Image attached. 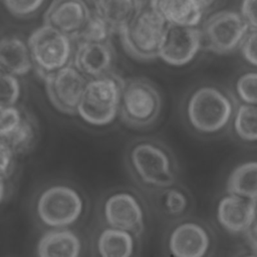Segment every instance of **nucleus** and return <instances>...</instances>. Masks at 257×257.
Returning a JSON list of instances; mask_svg holds the SVG:
<instances>
[{"label":"nucleus","mask_w":257,"mask_h":257,"mask_svg":"<svg viewBox=\"0 0 257 257\" xmlns=\"http://www.w3.org/2000/svg\"><path fill=\"white\" fill-rule=\"evenodd\" d=\"M123 79L114 72L88 79L77 114L88 124L103 126L119 113Z\"/></svg>","instance_id":"obj_1"},{"label":"nucleus","mask_w":257,"mask_h":257,"mask_svg":"<svg viewBox=\"0 0 257 257\" xmlns=\"http://www.w3.org/2000/svg\"><path fill=\"white\" fill-rule=\"evenodd\" d=\"M27 43L34 70L42 79L72 62L73 39L48 24L34 29Z\"/></svg>","instance_id":"obj_2"},{"label":"nucleus","mask_w":257,"mask_h":257,"mask_svg":"<svg viewBox=\"0 0 257 257\" xmlns=\"http://www.w3.org/2000/svg\"><path fill=\"white\" fill-rule=\"evenodd\" d=\"M233 114L230 98L219 88L201 86L188 98L186 115L190 125L202 134H213L223 130Z\"/></svg>","instance_id":"obj_3"},{"label":"nucleus","mask_w":257,"mask_h":257,"mask_svg":"<svg viewBox=\"0 0 257 257\" xmlns=\"http://www.w3.org/2000/svg\"><path fill=\"white\" fill-rule=\"evenodd\" d=\"M166 27L165 20L147 4L118 36L126 54L140 61H150L158 58Z\"/></svg>","instance_id":"obj_4"},{"label":"nucleus","mask_w":257,"mask_h":257,"mask_svg":"<svg viewBox=\"0 0 257 257\" xmlns=\"http://www.w3.org/2000/svg\"><path fill=\"white\" fill-rule=\"evenodd\" d=\"M161 108L160 92L151 81L140 77L123 79L119 115L126 124L148 126L158 119Z\"/></svg>","instance_id":"obj_5"},{"label":"nucleus","mask_w":257,"mask_h":257,"mask_svg":"<svg viewBox=\"0 0 257 257\" xmlns=\"http://www.w3.org/2000/svg\"><path fill=\"white\" fill-rule=\"evenodd\" d=\"M130 165L138 179L153 188H169L176 182L175 165L169 153L153 142L137 143L130 151Z\"/></svg>","instance_id":"obj_6"},{"label":"nucleus","mask_w":257,"mask_h":257,"mask_svg":"<svg viewBox=\"0 0 257 257\" xmlns=\"http://www.w3.org/2000/svg\"><path fill=\"white\" fill-rule=\"evenodd\" d=\"M83 211L79 193L65 185H54L45 189L36 202L40 221L53 229L66 228L74 224Z\"/></svg>","instance_id":"obj_7"},{"label":"nucleus","mask_w":257,"mask_h":257,"mask_svg":"<svg viewBox=\"0 0 257 257\" xmlns=\"http://www.w3.org/2000/svg\"><path fill=\"white\" fill-rule=\"evenodd\" d=\"M249 29L240 13L221 10L210 15L204 22V44L216 54H228L241 46Z\"/></svg>","instance_id":"obj_8"},{"label":"nucleus","mask_w":257,"mask_h":257,"mask_svg":"<svg viewBox=\"0 0 257 257\" xmlns=\"http://www.w3.org/2000/svg\"><path fill=\"white\" fill-rule=\"evenodd\" d=\"M43 81L47 97L57 110L66 114H77V107L88 78L72 62L47 75Z\"/></svg>","instance_id":"obj_9"},{"label":"nucleus","mask_w":257,"mask_h":257,"mask_svg":"<svg viewBox=\"0 0 257 257\" xmlns=\"http://www.w3.org/2000/svg\"><path fill=\"white\" fill-rule=\"evenodd\" d=\"M203 44V32L199 27L167 24L158 58L171 66H184L197 56Z\"/></svg>","instance_id":"obj_10"},{"label":"nucleus","mask_w":257,"mask_h":257,"mask_svg":"<svg viewBox=\"0 0 257 257\" xmlns=\"http://www.w3.org/2000/svg\"><path fill=\"white\" fill-rule=\"evenodd\" d=\"M103 216L109 227L140 235L144 230L145 213L139 200L128 192L110 195L103 205Z\"/></svg>","instance_id":"obj_11"},{"label":"nucleus","mask_w":257,"mask_h":257,"mask_svg":"<svg viewBox=\"0 0 257 257\" xmlns=\"http://www.w3.org/2000/svg\"><path fill=\"white\" fill-rule=\"evenodd\" d=\"M115 52L110 41L75 43L73 65L88 79L112 72Z\"/></svg>","instance_id":"obj_12"},{"label":"nucleus","mask_w":257,"mask_h":257,"mask_svg":"<svg viewBox=\"0 0 257 257\" xmlns=\"http://www.w3.org/2000/svg\"><path fill=\"white\" fill-rule=\"evenodd\" d=\"M216 216L226 231L246 233L257 220V201L229 194L219 201Z\"/></svg>","instance_id":"obj_13"},{"label":"nucleus","mask_w":257,"mask_h":257,"mask_svg":"<svg viewBox=\"0 0 257 257\" xmlns=\"http://www.w3.org/2000/svg\"><path fill=\"white\" fill-rule=\"evenodd\" d=\"M210 244L207 230L191 221L177 225L168 239V249L173 257H205Z\"/></svg>","instance_id":"obj_14"},{"label":"nucleus","mask_w":257,"mask_h":257,"mask_svg":"<svg viewBox=\"0 0 257 257\" xmlns=\"http://www.w3.org/2000/svg\"><path fill=\"white\" fill-rule=\"evenodd\" d=\"M92 10L86 0H53L44 13V23L72 37L88 20Z\"/></svg>","instance_id":"obj_15"},{"label":"nucleus","mask_w":257,"mask_h":257,"mask_svg":"<svg viewBox=\"0 0 257 257\" xmlns=\"http://www.w3.org/2000/svg\"><path fill=\"white\" fill-rule=\"evenodd\" d=\"M148 5L167 24L177 26L198 27L206 11L199 0H149Z\"/></svg>","instance_id":"obj_16"},{"label":"nucleus","mask_w":257,"mask_h":257,"mask_svg":"<svg viewBox=\"0 0 257 257\" xmlns=\"http://www.w3.org/2000/svg\"><path fill=\"white\" fill-rule=\"evenodd\" d=\"M144 0H96L93 10L108 24L112 33L118 34L142 11Z\"/></svg>","instance_id":"obj_17"},{"label":"nucleus","mask_w":257,"mask_h":257,"mask_svg":"<svg viewBox=\"0 0 257 257\" xmlns=\"http://www.w3.org/2000/svg\"><path fill=\"white\" fill-rule=\"evenodd\" d=\"M36 252L37 257H79L81 241L71 230L53 229L40 237Z\"/></svg>","instance_id":"obj_18"},{"label":"nucleus","mask_w":257,"mask_h":257,"mask_svg":"<svg viewBox=\"0 0 257 257\" xmlns=\"http://www.w3.org/2000/svg\"><path fill=\"white\" fill-rule=\"evenodd\" d=\"M1 70L22 76L34 69L28 43L18 36L3 37L0 42Z\"/></svg>","instance_id":"obj_19"},{"label":"nucleus","mask_w":257,"mask_h":257,"mask_svg":"<svg viewBox=\"0 0 257 257\" xmlns=\"http://www.w3.org/2000/svg\"><path fill=\"white\" fill-rule=\"evenodd\" d=\"M96 249L99 257H132L135 239L131 232L108 227L99 233Z\"/></svg>","instance_id":"obj_20"},{"label":"nucleus","mask_w":257,"mask_h":257,"mask_svg":"<svg viewBox=\"0 0 257 257\" xmlns=\"http://www.w3.org/2000/svg\"><path fill=\"white\" fill-rule=\"evenodd\" d=\"M227 192L257 201V161H249L235 167L227 180Z\"/></svg>","instance_id":"obj_21"},{"label":"nucleus","mask_w":257,"mask_h":257,"mask_svg":"<svg viewBox=\"0 0 257 257\" xmlns=\"http://www.w3.org/2000/svg\"><path fill=\"white\" fill-rule=\"evenodd\" d=\"M113 34L108 24L92 9V12L82 28L71 38L74 43H99L109 41Z\"/></svg>","instance_id":"obj_22"},{"label":"nucleus","mask_w":257,"mask_h":257,"mask_svg":"<svg viewBox=\"0 0 257 257\" xmlns=\"http://www.w3.org/2000/svg\"><path fill=\"white\" fill-rule=\"evenodd\" d=\"M234 130L236 135L246 142H257V105L241 104L234 115Z\"/></svg>","instance_id":"obj_23"},{"label":"nucleus","mask_w":257,"mask_h":257,"mask_svg":"<svg viewBox=\"0 0 257 257\" xmlns=\"http://www.w3.org/2000/svg\"><path fill=\"white\" fill-rule=\"evenodd\" d=\"M35 137V131L32 121L24 116L20 124L7 137L1 139V142L7 144L15 154L24 153L28 150Z\"/></svg>","instance_id":"obj_24"},{"label":"nucleus","mask_w":257,"mask_h":257,"mask_svg":"<svg viewBox=\"0 0 257 257\" xmlns=\"http://www.w3.org/2000/svg\"><path fill=\"white\" fill-rule=\"evenodd\" d=\"M0 106L15 105L21 94V85L16 75L1 70Z\"/></svg>","instance_id":"obj_25"},{"label":"nucleus","mask_w":257,"mask_h":257,"mask_svg":"<svg viewBox=\"0 0 257 257\" xmlns=\"http://www.w3.org/2000/svg\"><path fill=\"white\" fill-rule=\"evenodd\" d=\"M236 91L244 103L257 105V72H247L236 82Z\"/></svg>","instance_id":"obj_26"},{"label":"nucleus","mask_w":257,"mask_h":257,"mask_svg":"<svg viewBox=\"0 0 257 257\" xmlns=\"http://www.w3.org/2000/svg\"><path fill=\"white\" fill-rule=\"evenodd\" d=\"M163 206L169 215L180 216L188 207V199L180 189L168 188L164 194Z\"/></svg>","instance_id":"obj_27"},{"label":"nucleus","mask_w":257,"mask_h":257,"mask_svg":"<svg viewBox=\"0 0 257 257\" xmlns=\"http://www.w3.org/2000/svg\"><path fill=\"white\" fill-rule=\"evenodd\" d=\"M24 114L15 105L0 106V138L11 134L22 121Z\"/></svg>","instance_id":"obj_28"},{"label":"nucleus","mask_w":257,"mask_h":257,"mask_svg":"<svg viewBox=\"0 0 257 257\" xmlns=\"http://www.w3.org/2000/svg\"><path fill=\"white\" fill-rule=\"evenodd\" d=\"M46 0H2L5 8L15 17H28L35 14Z\"/></svg>","instance_id":"obj_29"},{"label":"nucleus","mask_w":257,"mask_h":257,"mask_svg":"<svg viewBox=\"0 0 257 257\" xmlns=\"http://www.w3.org/2000/svg\"><path fill=\"white\" fill-rule=\"evenodd\" d=\"M240 48L244 59L248 63L257 66V29L252 30L246 35Z\"/></svg>","instance_id":"obj_30"},{"label":"nucleus","mask_w":257,"mask_h":257,"mask_svg":"<svg viewBox=\"0 0 257 257\" xmlns=\"http://www.w3.org/2000/svg\"><path fill=\"white\" fill-rule=\"evenodd\" d=\"M240 14L250 29H257V0H242Z\"/></svg>","instance_id":"obj_31"},{"label":"nucleus","mask_w":257,"mask_h":257,"mask_svg":"<svg viewBox=\"0 0 257 257\" xmlns=\"http://www.w3.org/2000/svg\"><path fill=\"white\" fill-rule=\"evenodd\" d=\"M15 153L4 142L0 143V173L1 178H6L10 175L13 167V158Z\"/></svg>","instance_id":"obj_32"},{"label":"nucleus","mask_w":257,"mask_h":257,"mask_svg":"<svg viewBox=\"0 0 257 257\" xmlns=\"http://www.w3.org/2000/svg\"><path fill=\"white\" fill-rule=\"evenodd\" d=\"M246 235L252 251L254 252V254L257 255V220L252 225V227L246 232Z\"/></svg>","instance_id":"obj_33"},{"label":"nucleus","mask_w":257,"mask_h":257,"mask_svg":"<svg viewBox=\"0 0 257 257\" xmlns=\"http://www.w3.org/2000/svg\"><path fill=\"white\" fill-rule=\"evenodd\" d=\"M199 1L202 4V6L205 8V10L210 8L213 5V3L215 2V0H199Z\"/></svg>","instance_id":"obj_34"},{"label":"nucleus","mask_w":257,"mask_h":257,"mask_svg":"<svg viewBox=\"0 0 257 257\" xmlns=\"http://www.w3.org/2000/svg\"><path fill=\"white\" fill-rule=\"evenodd\" d=\"M86 1H87V2H88V3H90V4H91V5H93V3H94V2H95V1H96V0H86Z\"/></svg>","instance_id":"obj_35"},{"label":"nucleus","mask_w":257,"mask_h":257,"mask_svg":"<svg viewBox=\"0 0 257 257\" xmlns=\"http://www.w3.org/2000/svg\"><path fill=\"white\" fill-rule=\"evenodd\" d=\"M244 257H257V255L253 254V255H247V256H244Z\"/></svg>","instance_id":"obj_36"}]
</instances>
